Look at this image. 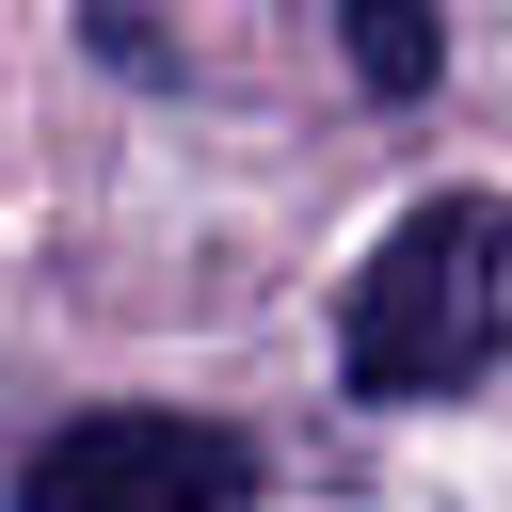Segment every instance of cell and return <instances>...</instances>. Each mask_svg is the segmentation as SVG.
I'll use <instances>...</instances> for the list:
<instances>
[{
	"label": "cell",
	"mask_w": 512,
	"mask_h": 512,
	"mask_svg": "<svg viewBox=\"0 0 512 512\" xmlns=\"http://www.w3.org/2000/svg\"><path fill=\"white\" fill-rule=\"evenodd\" d=\"M352 80L416 96V80H432V0H352Z\"/></svg>",
	"instance_id": "3"
},
{
	"label": "cell",
	"mask_w": 512,
	"mask_h": 512,
	"mask_svg": "<svg viewBox=\"0 0 512 512\" xmlns=\"http://www.w3.org/2000/svg\"><path fill=\"white\" fill-rule=\"evenodd\" d=\"M496 304H512V208H496V192H432V208H400L384 256L352 272L336 352H352L368 400H464V384L496 368Z\"/></svg>",
	"instance_id": "1"
},
{
	"label": "cell",
	"mask_w": 512,
	"mask_h": 512,
	"mask_svg": "<svg viewBox=\"0 0 512 512\" xmlns=\"http://www.w3.org/2000/svg\"><path fill=\"white\" fill-rule=\"evenodd\" d=\"M256 496V432H224V416H80V432H48L32 448V480H16V512H240Z\"/></svg>",
	"instance_id": "2"
}]
</instances>
